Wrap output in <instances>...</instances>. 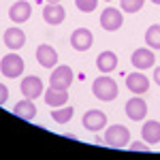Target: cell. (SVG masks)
Returning a JSON list of instances; mask_svg holds the SVG:
<instances>
[{"label": "cell", "mask_w": 160, "mask_h": 160, "mask_svg": "<svg viewBox=\"0 0 160 160\" xmlns=\"http://www.w3.org/2000/svg\"><path fill=\"white\" fill-rule=\"evenodd\" d=\"M92 92H94V96H96L98 100H102V102H111V100H115L120 88H118V83H115V79L102 75V77H96V79H94Z\"/></svg>", "instance_id": "obj_1"}, {"label": "cell", "mask_w": 160, "mask_h": 160, "mask_svg": "<svg viewBox=\"0 0 160 160\" xmlns=\"http://www.w3.org/2000/svg\"><path fill=\"white\" fill-rule=\"evenodd\" d=\"M105 143L109 148H115V149H124L128 143H130V130L122 126V124H113L105 130Z\"/></svg>", "instance_id": "obj_2"}, {"label": "cell", "mask_w": 160, "mask_h": 160, "mask_svg": "<svg viewBox=\"0 0 160 160\" xmlns=\"http://www.w3.org/2000/svg\"><path fill=\"white\" fill-rule=\"evenodd\" d=\"M0 73L4 75L7 79H15L24 73V60L17 53H9L0 60Z\"/></svg>", "instance_id": "obj_3"}, {"label": "cell", "mask_w": 160, "mask_h": 160, "mask_svg": "<svg viewBox=\"0 0 160 160\" xmlns=\"http://www.w3.org/2000/svg\"><path fill=\"white\" fill-rule=\"evenodd\" d=\"M73 81H75V75H73V68H71V66H64V64H60L58 68H53V71H51L49 83H51L53 88L68 90V88L73 86Z\"/></svg>", "instance_id": "obj_4"}, {"label": "cell", "mask_w": 160, "mask_h": 160, "mask_svg": "<svg viewBox=\"0 0 160 160\" xmlns=\"http://www.w3.org/2000/svg\"><path fill=\"white\" fill-rule=\"evenodd\" d=\"M130 62H132V66H135L137 71H148V68L154 66V62H156L154 49H149V47H139V49L132 51Z\"/></svg>", "instance_id": "obj_5"}, {"label": "cell", "mask_w": 160, "mask_h": 160, "mask_svg": "<svg viewBox=\"0 0 160 160\" xmlns=\"http://www.w3.org/2000/svg\"><path fill=\"white\" fill-rule=\"evenodd\" d=\"M124 111H126V115H128L132 122H141V120L148 115V102L137 94V96H132V98L126 102Z\"/></svg>", "instance_id": "obj_6"}, {"label": "cell", "mask_w": 160, "mask_h": 160, "mask_svg": "<svg viewBox=\"0 0 160 160\" xmlns=\"http://www.w3.org/2000/svg\"><path fill=\"white\" fill-rule=\"evenodd\" d=\"M94 43V37L88 28H75L71 34V47L75 51H88Z\"/></svg>", "instance_id": "obj_7"}, {"label": "cell", "mask_w": 160, "mask_h": 160, "mask_svg": "<svg viewBox=\"0 0 160 160\" xmlns=\"http://www.w3.org/2000/svg\"><path fill=\"white\" fill-rule=\"evenodd\" d=\"M122 11H118V9H113V7H109V9H105V11L100 13V26L107 30V32H115V30H120L122 28Z\"/></svg>", "instance_id": "obj_8"}, {"label": "cell", "mask_w": 160, "mask_h": 160, "mask_svg": "<svg viewBox=\"0 0 160 160\" xmlns=\"http://www.w3.org/2000/svg\"><path fill=\"white\" fill-rule=\"evenodd\" d=\"M83 128L86 130H90V132H98V130H102L105 126H107V115L102 113V111L98 109H90L83 115Z\"/></svg>", "instance_id": "obj_9"}, {"label": "cell", "mask_w": 160, "mask_h": 160, "mask_svg": "<svg viewBox=\"0 0 160 160\" xmlns=\"http://www.w3.org/2000/svg\"><path fill=\"white\" fill-rule=\"evenodd\" d=\"M30 15H32V7H30V2H26V0L13 2L11 9H9V19H11L13 24H24V22L30 19Z\"/></svg>", "instance_id": "obj_10"}, {"label": "cell", "mask_w": 160, "mask_h": 160, "mask_svg": "<svg viewBox=\"0 0 160 160\" xmlns=\"http://www.w3.org/2000/svg\"><path fill=\"white\" fill-rule=\"evenodd\" d=\"M43 19H45V24H49V26H60L66 19V11H64V7L60 2H49L43 9Z\"/></svg>", "instance_id": "obj_11"}, {"label": "cell", "mask_w": 160, "mask_h": 160, "mask_svg": "<svg viewBox=\"0 0 160 160\" xmlns=\"http://www.w3.org/2000/svg\"><path fill=\"white\" fill-rule=\"evenodd\" d=\"M19 90H22V94H24L26 98H38L43 92H45V88H43V81L38 79L37 75H30V77H26L24 81H22V86H19Z\"/></svg>", "instance_id": "obj_12"}, {"label": "cell", "mask_w": 160, "mask_h": 160, "mask_svg": "<svg viewBox=\"0 0 160 160\" xmlns=\"http://www.w3.org/2000/svg\"><path fill=\"white\" fill-rule=\"evenodd\" d=\"M126 88L132 92V94H145L149 90V79L143 75V71H137L130 73L126 77Z\"/></svg>", "instance_id": "obj_13"}, {"label": "cell", "mask_w": 160, "mask_h": 160, "mask_svg": "<svg viewBox=\"0 0 160 160\" xmlns=\"http://www.w3.org/2000/svg\"><path fill=\"white\" fill-rule=\"evenodd\" d=\"M2 38H4V45H7L9 49H13V51L22 49V47L26 45V34H24L22 28H7Z\"/></svg>", "instance_id": "obj_14"}, {"label": "cell", "mask_w": 160, "mask_h": 160, "mask_svg": "<svg viewBox=\"0 0 160 160\" xmlns=\"http://www.w3.org/2000/svg\"><path fill=\"white\" fill-rule=\"evenodd\" d=\"M37 62L45 68H53L58 64V51L51 45H38L37 47Z\"/></svg>", "instance_id": "obj_15"}, {"label": "cell", "mask_w": 160, "mask_h": 160, "mask_svg": "<svg viewBox=\"0 0 160 160\" xmlns=\"http://www.w3.org/2000/svg\"><path fill=\"white\" fill-rule=\"evenodd\" d=\"M43 96H45V102L56 109V107H64V105H66V100H68V90H60V88L49 86L43 92Z\"/></svg>", "instance_id": "obj_16"}, {"label": "cell", "mask_w": 160, "mask_h": 160, "mask_svg": "<svg viewBox=\"0 0 160 160\" xmlns=\"http://www.w3.org/2000/svg\"><path fill=\"white\" fill-rule=\"evenodd\" d=\"M141 137H143V141H145L148 145L160 143V122H156V120L145 122L143 128H141Z\"/></svg>", "instance_id": "obj_17"}, {"label": "cell", "mask_w": 160, "mask_h": 160, "mask_svg": "<svg viewBox=\"0 0 160 160\" xmlns=\"http://www.w3.org/2000/svg\"><path fill=\"white\" fill-rule=\"evenodd\" d=\"M96 68L105 75L111 73V71H115V68H118V56H115L113 51H100L98 58H96Z\"/></svg>", "instance_id": "obj_18"}, {"label": "cell", "mask_w": 160, "mask_h": 160, "mask_svg": "<svg viewBox=\"0 0 160 160\" xmlns=\"http://www.w3.org/2000/svg\"><path fill=\"white\" fill-rule=\"evenodd\" d=\"M13 113H15L17 118L26 120V122H30V120H34V115H37V107H34L32 98H24V100H19V102L15 105Z\"/></svg>", "instance_id": "obj_19"}, {"label": "cell", "mask_w": 160, "mask_h": 160, "mask_svg": "<svg viewBox=\"0 0 160 160\" xmlns=\"http://www.w3.org/2000/svg\"><path fill=\"white\" fill-rule=\"evenodd\" d=\"M145 45L149 49H160V24H154L145 32Z\"/></svg>", "instance_id": "obj_20"}, {"label": "cell", "mask_w": 160, "mask_h": 160, "mask_svg": "<svg viewBox=\"0 0 160 160\" xmlns=\"http://www.w3.org/2000/svg\"><path fill=\"white\" fill-rule=\"evenodd\" d=\"M73 113H75L73 107H56L53 113H51V120L56 124H66V122H71Z\"/></svg>", "instance_id": "obj_21"}, {"label": "cell", "mask_w": 160, "mask_h": 160, "mask_svg": "<svg viewBox=\"0 0 160 160\" xmlns=\"http://www.w3.org/2000/svg\"><path fill=\"white\" fill-rule=\"evenodd\" d=\"M145 0H122V11L126 13H137L143 9Z\"/></svg>", "instance_id": "obj_22"}, {"label": "cell", "mask_w": 160, "mask_h": 160, "mask_svg": "<svg viewBox=\"0 0 160 160\" xmlns=\"http://www.w3.org/2000/svg\"><path fill=\"white\" fill-rule=\"evenodd\" d=\"M75 4H77V9L83 13H92L96 9V4H98V0H75Z\"/></svg>", "instance_id": "obj_23"}, {"label": "cell", "mask_w": 160, "mask_h": 160, "mask_svg": "<svg viewBox=\"0 0 160 160\" xmlns=\"http://www.w3.org/2000/svg\"><path fill=\"white\" fill-rule=\"evenodd\" d=\"M130 152H149V148H148V143L145 141H135V143H130Z\"/></svg>", "instance_id": "obj_24"}, {"label": "cell", "mask_w": 160, "mask_h": 160, "mask_svg": "<svg viewBox=\"0 0 160 160\" xmlns=\"http://www.w3.org/2000/svg\"><path fill=\"white\" fill-rule=\"evenodd\" d=\"M7 100H9V88L4 83H0V107L7 105Z\"/></svg>", "instance_id": "obj_25"}, {"label": "cell", "mask_w": 160, "mask_h": 160, "mask_svg": "<svg viewBox=\"0 0 160 160\" xmlns=\"http://www.w3.org/2000/svg\"><path fill=\"white\" fill-rule=\"evenodd\" d=\"M154 81L160 86V66H158V68H154Z\"/></svg>", "instance_id": "obj_26"}, {"label": "cell", "mask_w": 160, "mask_h": 160, "mask_svg": "<svg viewBox=\"0 0 160 160\" xmlns=\"http://www.w3.org/2000/svg\"><path fill=\"white\" fill-rule=\"evenodd\" d=\"M152 2H154V4H160V0H152Z\"/></svg>", "instance_id": "obj_27"}, {"label": "cell", "mask_w": 160, "mask_h": 160, "mask_svg": "<svg viewBox=\"0 0 160 160\" xmlns=\"http://www.w3.org/2000/svg\"><path fill=\"white\" fill-rule=\"evenodd\" d=\"M47 2H60V0H47Z\"/></svg>", "instance_id": "obj_28"}, {"label": "cell", "mask_w": 160, "mask_h": 160, "mask_svg": "<svg viewBox=\"0 0 160 160\" xmlns=\"http://www.w3.org/2000/svg\"><path fill=\"white\" fill-rule=\"evenodd\" d=\"M107 2H109V0H107Z\"/></svg>", "instance_id": "obj_29"}]
</instances>
